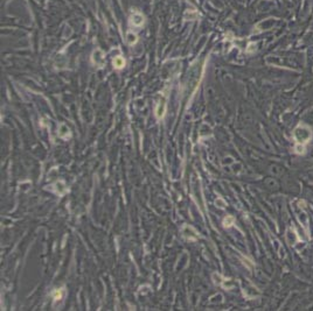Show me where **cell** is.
<instances>
[{
  "mask_svg": "<svg viewBox=\"0 0 313 311\" xmlns=\"http://www.w3.org/2000/svg\"><path fill=\"white\" fill-rule=\"evenodd\" d=\"M311 129L306 126H299L294 129V139L298 144H306L311 139Z\"/></svg>",
  "mask_w": 313,
  "mask_h": 311,
  "instance_id": "1",
  "label": "cell"
},
{
  "mask_svg": "<svg viewBox=\"0 0 313 311\" xmlns=\"http://www.w3.org/2000/svg\"><path fill=\"white\" fill-rule=\"evenodd\" d=\"M145 22V18L144 15L141 14L140 12L138 11H133L132 12V14H131V18H130V24L131 26H133L136 28H139L141 27Z\"/></svg>",
  "mask_w": 313,
  "mask_h": 311,
  "instance_id": "2",
  "label": "cell"
},
{
  "mask_svg": "<svg viewBox=\"0 0 313 311\" xmlns=\"http://www.w3.org/2000/svg\"><path fill=\"white\" fill-rule=\"evenodd\" d=\"M103 56H104L103 53H102L99 49H97L96 51L94 53L92 60H94V62L96 63L97 65H103V62H104V57H103Z\"/></svg>",
  "mask_w": 313,
  "mask_h": 311,
  "instance_id": "3",
  "label": "cell"
},
{
  "mask_svg": "<svg viewBox=\"0 0 313 311\" xmlns=\"http://www.w3.org/2000/svg\"><path fill=\"white\" fill-rule=\"evenodd\" d=\"M200 16L199 15L198 12H195L194 10H188L186 13H185V20H191V21H194V20H196Z\"/></svg>",
  "mask_w": 313,
  "mask_h": 311,
  "instance_id": "4",
  "label": "cell"
},
{
  "mask_svg": "<svg viewBox=\"0 0 313 311\" xmlns=\"http://www.w3.org/2000/svg\"><path fill=\"white\" fill-rule=\"evenodd\" d=\"M125 65V60L122 57V56H117L113 60V67L117 68V69H122V68Z\"/></svg>",
  "mask_w": 313,
  "mask_h": 311,
  "instance_id": "5",
  "label": "cell"
},
{
  "mask_svg": "<svg viewBox=\"0 0 313 311\" xmlns=\"http://www.w3.org/2000/svg\"><path fill=\"white\" fill-rule=\"evenodd\" d=\"M165 107H166V104H165V100H161L158 105V109H157V117L158 118H161L165 113Z\"/></svg>",
  "mask_w": 313,
  "mask_h": 311,
  "instance_id": "6",
  "label": "cell"
},
{
  "mask_svg": "<svg viewBox=\"0 0 313 311\" xmlns=\"http://www.w3.org/2000/svg\"><path fill=\"white\" fill-rule=\"evenodd\" d=\"M126 41H127V43H129L130 46H133V44L137 42V35L133 34L132 32H129V33L126 34Z\"/></svg>",
  "mask_w": 313,
  "mask_h": 311,
  "instance_id": "7",
  "label": "cell"
},
{
  "mask_svg": "<svg viewBox=\"0 0 313 311\" xmlns=\"http://www.w3.org/2000/svg\"><path fill=\"white\" fill-rule=\"evenodd\" d=\"M296 152L298 154H304L305 153V148H304V146H301V144H298L297 146H296Z\"/></svg>",
  "mask_w": 313,
  "mask_h": 311,
  "instance_id": "8",
  "label": "cell"
},
{
  "mask_svg": "<svg viewBox=\"0 0 313 311\" xmlns=\"http://www.w3.org/2000/svg\"><path fill=\"white\" fill-rule=\"evenodd\" d=\"M234 223V218L232 217H227L224 219V226H231Z\"/></svg>",
  "mask_w": 313,
  "mask_h": 311,
  "instance_id": "9",
  "label": "cell"
}]
</instances>
